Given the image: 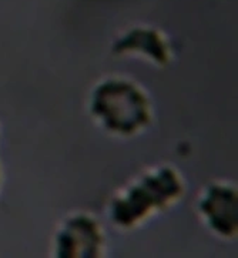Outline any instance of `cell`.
Returning <instances> with one entry per match:
<instances>
[{
  "label": "cell",
  "mask_w": 238,
  "mask_h": 258,
  "mask_svg": "<svg viewBox=\"0 0 238 258\" xmlns=\"http://www.w3.org/2000/svg\"><path fill=\"white\" fill-rule=\"evenodd\" d=\"M103 245L101 225L89 214L69 217L56 235V254L62 258L99 257Z\"/></svg>",
  "instance_id": "cell-3"
},
{
  "label": "cell",
  "mask_w": 238,
  "mask_h": 258,
  "mask_svg": "<svg viewBox=\"0 0 238 258\" xmlns=\"http://www.w3.org/2000/svg\"><path fill=\"white\" fill-rule=\"evenodd\" d=\"M118 54H143L157 64L164 66L171 57V47L164 34L153 27H136L117 40Z\"/></svg>",
  "instance_id": "cell-5"
},
{
  "label": "cell",
  "mask_w": 238,
  "mask_h": 258,
  "mask_svg": "<svg viewBox=\"0 0 238 258\" xmlns=\"http://www.w3.org/2000/svg\"><path fill=\"white\" fill-rule=\"evenodd\" d=\"M200 211L214 233L232 237L237 233V190L234 185L210 184L200 200Z\"/></svg>",
  "instance_id": "cell-4"
},
{
  "label": "cell",
  "mask_w": 238,
  "mask_h": 258,
  "mask_svg": "<svg viewBox=\"0 0 238 258\" xmlns=\"http://www.w3.org/2000/svg\"><path fill=\"white\" fill-rule=\"evenodd\" d=\"M91 113L108 132L130 136L150 123L153 106L141 86L129 79L111 77L94 89Z\"/></svg>",
  "instance_id": "cell-2"
},
{
  "label": "cell",
  "mask_w": 238,
  "mask_h": 258,
  "mask_svg": "<svg viewBox=\"0 0 238 258\" xmlns=\"http://www.w3.org/2000/svg\"><path fill=\"white\" fill-rule=\"evenodd\" d=\"M184 192V180L170 166L151 168L133 180L113 199L111 220L120 227H134L170 207Z\"/></svg>",
  "instance_id": "cell-1"
}]
</instances>
